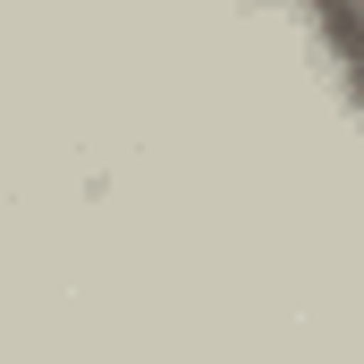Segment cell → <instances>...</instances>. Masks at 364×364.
<instances>
[{
    "instance_id": "cell-1",
    "label": "cell",
    "mask_w": 364,
    "mask_h": 364,
    "mask_svg": "<svg viewBox=\"0 0 364 364\" xmlns=\"http://www.w3.org/2000/svg\"><path fill=\"white\" fill-rule=\"evenodd\" d=\"M314 43H322L339 93L364 110V9H314Z\"/></svg>"
}]
</instances>
